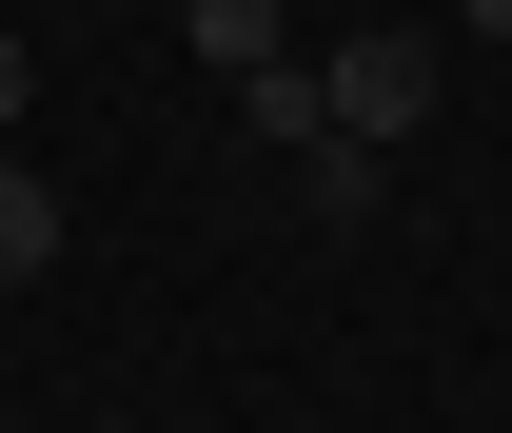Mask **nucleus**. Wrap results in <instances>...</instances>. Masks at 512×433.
Here are the masks:
<instances>
[{"label": "nucleus", "instance_id": "obj_4", "mask_svg": "<svg viewBox=\"0 0 512 433\" xmlns=\"http://www.w3.org/2000/svg\"><path fill=\"white\" fill-rule=\"evenodd\" d=\"M197 60H217V79H256V60H276V0H197Z\"/></svg>", "mask_w": 512, "mask_h": 433}, {"label": "nucleus", "instance_id": "obj_3", "mask_svg": "<svg viewBox=\"0 0 512 433\" xmlns=\"http://www.w3.org/2000/svg\"><path fill=\"white\" fill-rule=\"evenodd\" d=\"M0 276H60V178H20V158H0Z\"/></svg>", "mask_w": 512, "mask_h": 433}, {"label": "nucleus", "instance_id": "obj_6", "mask_svg": "<svg viewBox=\"0 0 512 433\" xmlns=\"http://www.w3.org/2000/svg\"><path fill=\"white\" fill-rule=\"evenodd\" d=\"M453 20H473V40H512V0H453Z\"/></svg>", "mask_w": 512, "mask_h": 433}, {"label": "nucleus", "instance_id": "obj_5", "mask_svg": "<svg viewBox=\"0 0 512 433\" xmlns=\"http://www.w3.org/2000/svg\"><path fill=\"white\" fill-rule=\"evenodd\" d=\"M20 99H40V60H20V40H0V119H20Z\"/></svg>", "mask_w": 512, "mask_h": 433}, {"label": "nucleus", "instance_id": "obj_2", "mask_svg": "<svg viewBox=\"0 0 512 433\" xmlns=\"http://www.w3.org/2000/svg\"><path fill=\"white\" fill-rule=\"evenodd\" d=\"M296 197H316V237H375V138H296Z\"/></svg>", "mask_w": 512, "mask_h": 433}, {"label": "nucleus", "instance_id": "obj_1", "mask_svg": "<svg viewBox=\"0 0 512 433\" xmlns=\"http://www.w3.org/2000/svg\"><path fill=\"white\" fill-rule=\"evenodd\" d=\"M316 99H335V138H375V158H394V138L434 119V60H414V20H355V40L316 60Z\"/></svg>", "mask_w": 512, "mask_h": 433}]
</instances>
